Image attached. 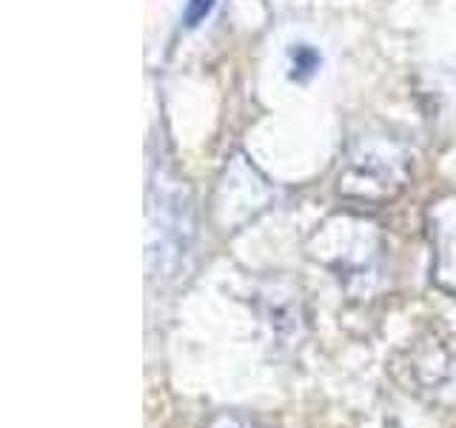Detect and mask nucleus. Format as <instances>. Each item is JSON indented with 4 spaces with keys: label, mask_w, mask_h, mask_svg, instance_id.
Instances as JSON below:
<instances>
[{
    "label": "nucleus",
    "mask_w": 456,
    "mask_h": 428,
    "mask_svg": "<svg viewBox=\"0 0 456 428\" xmlns=\"http://www.w3.org/2000/svg\"><path fill=\"white\" fill-rule=\"evenodd\" d=\"M411 180V154L388 137H362L339 171V194L356 203H388Z\"/></svg>",
    "instance_id": "7ed1b4c3"
},
{
    "label": "nucleus",
    "mask_w": 456,
    "mask_h": 428,
    "mask_svg": "<svg viewBox=\"0 0 456 428\" xmlns=\"http://www.w3.org/2000/svg\"><path fill=\"white\" fill-rule=\"evenodd\" d=\"M203 428H265V425L246 411H217L206 420Z\"/></svg>",
    "instance_id": "0eeeda50"
},
{
    "label": "nucleus",
    "mask_w": 456,
    "mask_h": 428,
    "mask_svg": "<svg viewBox=\"0 0 456 428\" xmlns=\"http://www.w3.org/2000/svg\"><path fill=\"white\" fill-rule=\"evenodd\" d=\"M146 266L151 277H175L194 240V200L185 180L160 166L151 175L146 209Z\"/></svg>",
    "instance_id": "f03ea898"
},
{
    "label": "nucleus",
    "mask_w": 456,
    "mask_h": 428,
    "mask_svg": "<svg viewBox=\"0 0 456 428\" xmlns=\"http://www.w3.org/2000/svg\"><path fill=\"white\" fill-rule=\"evenodd\" d=\"M214 4H217V0H189V6H185V18H183L185 29H197L200 23H203L211 14Z\"/></svg>",
    "instance_id": "6e6552de"
},
{
    "label": "nucleus",
    "mask_w": 456,
    "mask_h": 428,
    "mask_svg": "<svg viewBox=\"0 0 456 428\" xmlns=\"http://www.w3.org/2000/svg\"><path fill=\"white\" fill-rule=\"evenodd\" d=\"M425 228L431 243V280L439 292L456 297V192L431 200Z\"/></svg>",
    "instance_id": "423d86ee"
},
{
    "label": "nucleus",
    "mask_w": 456,
    "mask_h": 428,
    "mask_svg": "<svg viewBox=\"0 0 456 428\" xmlns=\"http://www.w3.org/2000/svg\"><path fill=\"white\" fill-rule=\"evenodd\" d=\"M311 260H317L322 268L346 285V292L354 297H365L377 289L385 240L374 220L365 214H334L308 240Z\"/></svg>",
    "instance_id": "f257e3e1"
},
{
    "label": "nucleus",
    "mask_w": 456,
    "mask_h": 428,
    "mask_svg": "<svg viewBox=\"0 0 456 428\" xmlns=\"http://www.w3.org/2000/svg\"><path fill=\"white\" fill-rule=\"evenodd\" d=\"M317 63H320V57H317V52H314V49L299 46L294 52V66H299V75H311V71L317 69Z\"/></svg>",
    "instance_id": "1a4fd4ad"
},
{
    "label": "nucleus",
    "mask_w": 456,
    "mask_h": 428,
    "mask_svg": "<svg viewBox=\"0 0 456 428\" xmlns=\"http://www.w3.org/2000/svg\"><path fill=\"white\" fill-rule=\"evenodd\" d=\"M274 189L246 157L234 154L225 163L217 192H214V220L223 232H240L271 206Z\"/></svg>",
    "instance_id": "39448f33"
},
{
    "label": "nucleus",
    "mask_w": 456,
    "mask_h": 428,
    "mask_svg": "<svg viewBox=\"0 0 456 428\" xmlns=\"http://www.w3.org/2000/svg\"><path fill=\"white\" fill-rule=\"evenodd\" d=\"M396 383L431 406L456 408V357L436 340H417L396 354L391 366Z\"/></svg>",
    "instance_id": "20e7f679"
}]
</instances>
